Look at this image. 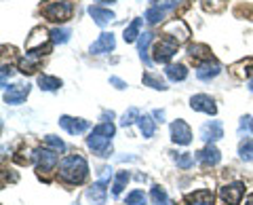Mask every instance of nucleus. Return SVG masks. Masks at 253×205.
<instances>
[{
    "label": "nucleus",
    "instance_id": "1",
    "mask_svg": "<svg viewBox=\"0 0 253 205\" xmlns=\"http://www.w3.org/2000/svg\"><path fill=\"white\" fill-rule=\"evenodd\" d=\"M59 180L70 186L83 184L89 178V163L83 154H68L59 161Z\"/></svg>",
    "mask_w": 253,
    "mask_h": 205
},
{
    "label": "nucleus",
    "instance_id": "2",
    "mask_svg": "<svg viewBox=\"0 0 253 205\" xmlns=\"http://www.w3.org/2000/svg\"><path fill=\"white\" fill-rule=\"evenodd\" d=\"M41 11L53 23H63L72 17V4H70V0H44Z\"/></svg>",
    "mask_w": 253,
    "mask_h": 205
},
{
    "label": "nucleus",
    "instance_id": "3",
    "mask_svg": "<svg viewBox=\"0 0 253 205\" xmlns=\"http://www.w3.org/2000/svg\"><path fill=\"white\" fill-rule=\"evenodd\" d=\"M26 49H28V55H34V57L41 59L42 55L51 51V32H46L42 28L32 30V34L26 43Z\"/></svg>",
    "mask_w": 253,
    "mask_h": 205
},
{
    "label": "nucleus",
    "instance_id": "4",
    "mask_svg": "<svg viewBox=\"0 0 253 205\" xmlns=\"http://www.w3.org/2000/svg\"><path fill=\"white\" fill-rule=\"evenodd\" d=\"M32 156H34L36 171L41 173V176L51 173L55 167H57V161H59V154H57V151H53V148H36Z\"/></svg>",
    "mask_w": 253,
    "mask_h": 205
},
{
    "label": "nucleus",
    "instance_id": "5",
    "mask_svg": "<svg viewBox=\"0 0 253 205\" xmlns=\"http://www.w3.org/2000/svg\"><path fill=\"white\" fill-rule=\"evenodd\" d=\"M177 53V43L171 41V38H161L154 49H152V59L158 61V64H169V61L173 59V55Z\"/></svg>",
    "mask_w": 253,
    "mask_h": 205
},
{
    "label": "nucleus",
    "instance_id": "6",
    "mask_svg": "<svg viewBox=\"0 0 253 205\" xmlns=\"http://www.w3.org/2000/svg\"><path fill=\"white\" fill-rule=\"evenodd\" d=\"M86 146L93 151V154L101 156V159H106V156L112 154V138H106L101 136L97 131H91L89 138H86Z\"/></svg>",
    "mask_w": 253,
    "mask_h": 205
},
{
    "label": "nucleus",
    "instance_id": "7",
    "mask_svg": "<svg viewBox=\"0 0 253 205\" xmlns=\"http://www.w3.org/2000/svg\"><path fill=\"white\" fill-rule=\"evenodd\" d=\"M163 36L165 38H171V41H175L177 45L179 43H186L188 38H190V28L186 26V21L173 19V21H169L167 26L163 28Z\"/></svg>",
    "mask_w": 253,
    "mask_h": 205
},
{
    "label": "nucleus",
    "instance_id": "8",
    "mask_svg": "<svg viewBox=\"0 0 253 205\" xmlns=\"http://www.w3.org/2000/svg\"><path fill=\"white\" fill-rule=\"evenodd\" d=\"M171 140L177 146H188L192 142V129L184 119H177L171 123Z\"/></svg>",
    "mask_w": 253,
    "mask_h": 205
},
{
    "label": "nucleus",
    "instance_id": "9",
    "mask_svg": "<svg viewBox=\"0 0 253 205\" xmlns=\"http://www.w3.org/2000/svg\"><path fill=\"white\" fill-rule=\"evenodd\" d=\"M28 96H30V85H28V83H19V85L4 87V102H6V104H11V106L23 104Z\"/></svg>",
    "mask_w": 253,
    "mask_h": 205
},
{
    "label": "nucleus",
    "instance_id": "10",
    "mask_svg": "<svg viewBox=\"0 0 253 205\" xmlns=\"http://www.w3.org/2000/svg\"><path fill=\"white\" fill-rule=\"evenodd\" d=\"M245 195V184L243 182H230L226 186L219 188V199L221 203H230V205H236Z\"/></svg>",
    "mask_w": 253,
    "mask_h": 205
},
{
    "label": "nucleus",
    "instance_id": "11",
    "mask_svg": "<svg viewBox=\"0 0 253 205\" xmlns=\"http://www.w3.org/2000/svg\"><path fill=\"white\" fill-rule=\"evenodd\" d=\"M59 125L70 133V136H81V133L89 131V127H91L89 121H84V119H74V116H68V114L59 116Z\"/></svg>",
    "mask_w": 253,
    "mask_h": 205
},
{
    "label": "nucleus",
    "instance_id": "12",
    "mask_svg": "<svg viewBox=\"0 0 253 205\" xmlns=\"http://www.w3.org/2000/svg\"><path fill=\"white\" fill-rule=\"evenodd\" d=\"M190 108L196 110V112L211 114V116L217 112V106H215V102H213V98L205 96V93H196V96L190 98Z\"/></svg>",
    "mask_w": 253,
    "mask_h": 205
},
{
    "label": "nucleus",
    "instance_id": "13",
    "mask_svg": "<svg viewBox=\"0 0 253 205\" xmlns=\"http://www.w3.org/2000/svg\"><path fill=\"white\" fill-rule=\"evenodd\" d=\"M224 138V125L219 121H207L201 127V140L207 142V144H213V142H217Z\"/></svg>",
    "mask_w": 253,
    "mask_h": 205
},
{
    "label": "nucleus",
    "instance_id": "14",
    "mask_svg": "<svg viewBox=\"0 0 253 205\" xmlns=\"http://www.w3.org/2000/svg\"><path fill=\"white\" fill-rule=\"evenodd\" d=\"M106 186H108L106 180H97V182H93L89 188H86V199H89L93 205H106V199H108Z\"/></svg>",
    "mask_w": 253,
    "mask_h": 205
},
{
    "label": "nucleus",
    "instance_id": "15",
    "mask_svg": "<svg viewBox=\"0 0 253 205\" xmlns=\"http://www.w3.org/2000/svg\"><path fill=\"white\" fill-rule=\"evenodd\" d=\"M114 47H116V38L112 32H104V34H99V38L91 45V53L93 55H106L110 51H114Z\"/></svg>",
    "mask_w": 253,
    "mask_h": 205
},
{
    "label": "nucleus",
    "instance_id": "16",
    "mask_svg": "<svg viewBox=\"0 0 253 205\" xmlns=\"http://www.w3.org/2000/svg\"><path fill=\"white\" fill-rule=\"evenodd\" d=\"M196 161H199L203 167H213V165H217L221 161V153L213 144H207L203 151L196 153Z\"/></svg>",
    "mask_w": 253,
    "mask_h": 205
},
{
    "label": "nucleus",
    "instance_id": "17",
    "mask_svg": "<svg viewBox=\"0 0 253 205\" xmlns=\"http://www.w3.org/2000/svg\"><path fill=\"white\" fill-rule=\"evenodd\" d=\"M219 72H221V66L217 64V61H211V59H205L203 64L196 66V76L205 83L211 81V78H215Z\"/></svg>",
    "mask_w": 253,
    "mask_h": 205
},
{
    "label": "nucleus",
    "instance_id": "18",
    "mask_svg": "<svg viewBox=\"0 0 253 205\" xmlns=\"http://www.w3.org/2000/svg\"><path fill=\"white\" fill-rule=\"evenodd\" d=\"M89 15L93 17V21L97 23V26H101V28L108 26V23H112L116 19V15L110 11V9H104V6H97V4L89 6Z\"/></svg>",
    "mask_w": 253,
    "mask_h": 205
},
{
    "label": "nucleus",
    "instance_id": "19",
    "mask_svg": "<svg viewBox=\"0 0 253 205\" xmlns=\"http://www.w3.org/2000/svg\"><path fill=\"white\" fill-rule=\"evenodd\" d=\"M154 41V34L152 32H144L139 38H137V49H139V57L141 61H144L146 66H152V59H150V55H148V47L150 43Z\"/></svg>",
    "mask_w": 253,
    "mask_h": 205
},
{
    "label": "nucleus",
    "instance_id": "20",
    "mask_svg": "<svg viewBox=\"0 0 253 205\" xmlns=\"http://www.w3.org/2000/svg\"><path fill=\"white\" fill-rule=\"evenodd\" d=\"M137 125H139V131H141V136H144V138H152L154 133H156V121H154V116L141 114Z\"/></svg>",
    "mask_w": 253,
    "mask_h": 205
},
{
    "label": "nucleus",
    "instance_id": "21",
    "mask_svg": "<svg viewBox=\"0 0 253 205\" xmlns=\"http://www.w3.org/2000/svg\"><path fill=\"white\" fill-rule=\"evenodd\" d=\"M61 78L57 76H51V74H41L38 76V87H41L42 91H57L61 89Z\"/></svg>",
    "mask_w": 253,
    "mask_h": 205
},
{
    "label": "nucleus",
    "instance_id": "22",
    "mask_svg": "<svg viewBox=\"0 0 253 205\" xmlns=\"http://www.w3.org/2000/svg\"><path fill=\"white\" fill-rule=\"evenodd\" d=\"M141 83H144L146 87H152V89H156V91H167L169 89L167 83L154 72H146L144 76H141Z\"/></svg>",
    "mask_w": 253,
    "mask_h": 205
},
{
    "label": "nucleus",
    "instance_id": "23",
    "mask_svg": "<svg viewBox=\"0 0 253 205\" xmlns=\"http://www.w3.org/2000/svg\"><path fill=\"white\" fill-rule=\"evenodd\" d=\"M150 199H152V205H173L167 191H165L163 186H158V184L152 186V191H150Z\"/></svg>",
    "mask_w": 253,
    "mask_h": 205
},
{
    "label": "nucleus",
    "instance_id": "24",
    "mask_svg": "<svg viewBox=\"0 0 253 205\" xmlns=\"http://www.w3.org/2000/svg\"><path fill=\"white\" fill-rule=\"evenodd\" d=\"M165 74H167L173 83H177V81H184L188 76V68L184 64H169L167 70H165Z\"/></svg>",
    "mask_w": 253,
    "mask_h": 205
},
{
    "label": "nucleus",
    "instance_id": "25",
    "mask_svg": "<svg viewBox=\"0 0 253 205\" xmlns=\"http://www.w3.org/2000/svg\"><path fill=\"white\" fill-rule=\"evenodd\" d=\"M139 30H141V19H133L129 26L125 28V34H123L125 43H135L137 38L141 36V34H139Z\"/></svg>",
    "mask_w": 253,
    "mask_h": 205
},
{
    "label": "nucleus",
    "instance_id": "26",
    "mask_svg": "<svg viewBox=\"0 0 253 205\" xmlns=\"http://www.w3.org/2000/svg\"><path fill=\"white\" fill-rule=\"evenodd\" d=\"M165 15H167V9H163L161 4H156V6H150V9L146 11V15H144V19L148 21V23H161L163 19H165Z\"/></svg>",
    "mask_w": 253,
    "mask_h": 205
},
{
    "label": "nucleus",
    "instance_id": "27",
    "mask_svg": "<svg viewBox=\"0 0 253 205\" xmlns=\"http://www.w3.org/2000/svg\"><path fill=\"white\" fill-rule=\"evenodd\" d=\"M19 70H21L23 74H34L36 70H38V57L26 53V57L19 59Z\"/></svg>",
    "mask_w": 253,
    "mask_h": 205
},
{
    "label": "nucleus",
    "instance_id": "28",
    "mask_svg": "<svg viewBox=\"0 0 253 205\" xmlns=\"http://www.w3.org/2000/svg\"><path fill=\"white\" fill-rule=\"evenodd\" d=\"M129 180H131V173H129V171H118L114 184H112V195H114V197L121 195V193L125 191V186L129 184Z\"/></svg>",
    "mask_w": 253,
    "mask_h": 205
},
{
    "label": "nucleus",
    "instance_id": "29",
    "mask_svg": "<svg viewBox=\"0 0 253 205\" xmlns=\"http://www.w3.org/2000/svg\"><path fill=\"white\" fill-rule=\"evenodd\" d=\"M239 156L245 163H251L253 161V140L251 138H245L241 144H239Z\"/></svg>",
    "mask_w": 253,
    "mask_h": 205
},
{
    "label": "nucleus",
    "instance_id": "30",
    "mask_svg": "<svg viewBox=\"0 0 253 205\" xmlns=\"http://www.w3.org/2000/svg\"><path fill=\"white\" fill-rule=\"evenodd\" d=\"M173 161L179 169H190L194 167V156L190 153H173Z\"/></svg>",
    "mask_w": 253,
    "mask_h": 205
},
{
    "label": "nucleus",
    "instance_id": "31",
    "mask_svg": "<svg viewBox=\"0 0 253 205\" xmlns=\"http://www.w3.org/2000/svg\"><path fill=\"white\" fill-rule=\"evenodd\" d=\"M70 36H72V32H70L68 28H53L51 30V43L53 45H66L70 41Z\"/></svg>",
    "mask_w": 253,
    "mask_h": 205
},
{
    "label": "nucleus",
    "instance_id": "32",
    "mask_svg": "<svg viewBox=\"0 0 253 205\" xmlns=\"http://www.w3.org/2000/svg\"><path fill=\"white\" fill-rule=\"evenodd\" d=\"M146 203H148V197H146L144 191H139V188L131 191L125 199V205H146Z\"/></svg>",
    "mask_w": 253,
    "mask_h": 205
},
{
    "label": "nucleus",
    "instance_id": "33",
    "mask_svg": "<svg viewBox=\"0 0 253 205\" xmlns=\"http://www.w3.org/2000/svg\"><path fill=\"white\" fill-rule=\"evenodd\" d=\"M139 116H141V112H139L137 108H129V110H126V112L123 114L121 125H123V127H129V125H133V123L139 121Z\"/></svg>",
    "mask_w": 253,
    "mask_h": 205
},
{
    "label": "nucleus",
    "instance_id": "34",
    "mask_svg": "<svg viewBox=\"0 0 253 205\" xmlns=\"http://www.w3.org/2000/svg\"><path fill=\"white\" fill-rule=\"evenodd\" d=\"M44 144L49 146V148H53V151H57V153L66 151V142H63L61 138H57V136H46L44 138Z\"/></svg>",
    "mask_w": 253,
    "mask_h": 205
},
{
    "label": "nucleus",
    "instance_id": "35",
    "mask_svg": "<svg viewBox=\"0 0 253 205\" xmlns=\"http://www.w3.org/2000/svg\"><path fill=\"white\" fill-rule=\"evenodd\" d=\"M93 131H97V133H101V136H106V138H114L116 127H114V123L110 121V123H99L97 127H93Z\"/></svg>",
    "mask_w": 253,
    "mask_h": 205
},
{
    "label": "nucleus",
    "instance_id": "36",
    "mask_svg": "<svg viewBox=\"0 0 253 205\" xmlns=\"http://www.w3.org/2000/svg\"><path fill=\"white\" fill-rule=\"evenodd\" d=\"M190 55H192V57H207V59H211V51H209L205 45H194V47H190Z\"/></svg>",
    "mask_w": 253,
    "mask_h": 205
},
{
    "label": "nucleus",
    "instance_id": "37",
    "mask_svg": "<svg viewBox=\"0 0 253 205\" xmlns=\"http://www.w3.org/2000/svg\"><path fill=\"white\" fill-rule=\"evenodd\" d=\"M203 6L207 11H219V9H224V2L226 0H201Z\"/></svg>",
    "mask_w": 253,
    "mask_h": 205
},
{
    "label": "nucleus",
    "instance_id": "38",
    "mask_svg": "<svg viewBox=\"0 0 253 205\" xmlns=\"http://www.w3.org/2000/svg\"><path fill=\"white\" fill-rule=\"evenodd\" d=\"M110 85H114L116 89H126V83L123 81V78H118V76H110Z\"/></svg>",
    "mask_w": 253,
    "mask_h": 205
},
{
    "label": "nucleus",
    "instance_id": "39",
    "mask_svg": "<svg viewBox=\"0 0 253 205\" xmlns=\"http://www.w3.org/2000/svg\"><path fill=\"white\" fill-rule=\"evenodd\" d=\"M112 119H114V112H112V110H104V112H101V121H104V123H110Z\"/></svg>",
    "mask_w": 253,
    "mask_h": 205
},
{
    "label": "nucleus",
    "instance_id": "40",
    "mask_svg": "<svg viewBox=\"0 0 253 205\" xmlns=\"http://www.w3.org/2000/svg\"><path fill=\"white\" fill-rule=\"evenodd\" d=\"M152 116L156 119V123H163V121H165V110H154Z\"/></svg>",
    "mask_w": 253,
    "mask_h": 205
},
{
    "label": "nucleus",
    "instance_id": "41",
    "mask_svg": "<svg viewBox=\"0 0 253 205\" xmlns=\"http://www.w3.org/2000/svg\"><path fill=\"white\" fill-rule=\"evenodd\" d=\"M245 205H253V195L247 197V201H245Z\"/></svg>",
    "mask_w": 253,
    "mask_h": 205
},
{
    "label": "nucleus",
    "instance_id": "42",
    "mask_svg": "<svg viewBox=\"0 0 253 205\" xmlns=\"http://www.w3.org/2000/svg\"><path fill=\"white\" fill-rule=\"evenodd\" d=\"M97 2H116V0H97Z\"/></svg>",
    "mask_w": 253,
    "mask_h": 205
},
{
    "label": "nucleus",
    "instance_id": "43",
    "mask_svg": "<svg viewBox=\"0 0 253 205\" xmlns=\"http://www.w3.org/2000/svg\"><path fill=\"white\" fill-rule=\"evenodd\" d=\"M249 131L253 133V119H251V123H249Z\"/></svg>",
    "mask_w": 253,
    "mask_h": 205
},
{
    "label": "nucleus",
    "instance_id": "44",
    "mask_svg": "<svg viewBox=\"0 0 253 205\" xmlns=\"http://www.w3.org/2000/svg\"><path fill=\"white\" fill-rule=\"evenodd\" d=\"M148 2H152V4H154V6H156V2H158V0H148Z\"/></svg>",
    "mask_w": 253,
    "mask_h": 205
}]
</instances>
